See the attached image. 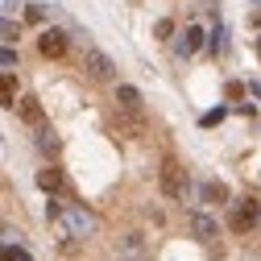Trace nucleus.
Segmentation results:
<instances>
[{
	"mask_svg": "<svg viewBox=\"0 0 261 261\" xmlns=\"http://www.w3.org/2000/svg\"><path fill=\"white\" fill-rule=\"evenodd\" d=\"M199 203H228L224 182H199Z\"/></svg>",
	"mask_w": 261,
	"mask_h": 261,
	"instance_id": "9d476101",
	"label": "nucleus"
},
{
	"mask_svg": "<svg viewBox=\"0 0 261 261\" xmlns=\"http://www.w3.org/2000/svg\"><path fill=\"white\" fill-rule=\"evenodd\" d=\"M38 50H42L46 58H62V54H67V38H62L58 29H46V34L38 38Z\"/></svg>",
	"mask_w": 261,
	"mask_h": 261,
	"instance_id": "423d86ee",
	"label": "nucleus"
},
{
	"mask_svg": "<svg viewBox=\"0 0 261 261\" xmlns=\"http://www.w3.org/2000/svg\"><path fill=\"white\" fill-rule=\"evenodd\" d=\"M17 112H21V120H25V124H34V128H42V104L34 100V95H25V100L17 104Z\"/></svg>",
	"mask_w": 261,
	"mask_h": 261,
	"instance_id": "1a4fd4ad",
	"label": "nucleus"
},
{
	"mask_svg": "<svg viewBox=\"0 0 261 261\" xmlns=\"http://www.w3.org/2000/svg\"><path fill=\"white\" fill-rule=\"evenodd\" d=\"M212 50L224 54V25H220V21H216V29H212Z\"/></svg>",
	"mask_w": 261,
	"mask_h": 261,
	"instance_id": "4468645a",
	"label": "nucleus"
},
{
	"mask_svg": "<svg viewBox=\"0 0 261 261\" xmlns=\"http://www.w3.org/2000/svg\"><path fill=\"white\" fill-rule=\"evenodd\" d=\"M54 228H58L62 241H87V237H95V228H100V216L91 207H83V203H67L54 216Z\"/></svg>",
	"mask_w": 261,
	"mask_h": 261,
	"instance_id": "f257e3e1",
	"label": "nucleus"
},
{
	"mask_svg": "<svg viewBox=\"0 0 261 261\" xmlns=\"http://www.w3.org/2000/svg\"><path fill=\"white\" fill-rule=\"evenodd\" d=\"M191 232L199 237V241H212V237H216V220L203 216V212H195V216H191Z\"/></svg>",
	"mask_w": 261,
	"mask_h": 261,
	"instance_id": "9b49d317",
	"label": "nucleus"
},
{
	"mask_svg": "<svg viewBox=\"0 0 261 261\" xmlns=\"http://www.w3.org/2000/svg\"><path fill=\"white\" fill-rule=\"evenodd\" d=\"M38 149H42V153H58V137H54V128L42 124V133H38Z\"/></svg>",
	"mask_w": 261,
	"mask_h": 261,
	"instance_id": "f8f14e48",
	"label": "nucleus"
},
{
	"mask_svg": "<svg viewBox=\"0 0 261 261\" xmlns=\"http://www.w3.org/2000/svg\"><path fill=\"white\" fill-rule=\"evenodd\" d=\"M83 71L95 79V83H108L112 75H116V62L104 54V50H95V46H87L83 50Z\"/></svg>",
	"mask_w": 261,
	"mask_h": 261,
	"instance_id": "f03ea898",
	"label": "nucleus"
},
{
	"mask_svg": "<svg viewBox=\"0 0 261 261\" xmlns=\"http://www.w3.org/2000/svg\"><path fill=\"white\" fill-rule=\"evenodd\" d=\"M38 187H42L46 195H67V178H62L58 166H46V170L38 174Z\"/></svg>",
	"mask_w": 261,
	"mask_h": 261,
	"instance_id": "0eeeda50",
	"label": "nucleus"
},
{
	"mask_svg": "<svg viewBox=\"0 0 261 261\" xmlns=\"http://www.w3.org/2000/svg\"><path fill=\"white\" fill-rule=\"evenodd\" d=\"M17 42V25H13V17H5V46H13Z\"/></svg>",
	"mask_w": 261,
	"mask_h": 261,
	"instance_id": "dca6fc26",
	"label": "nucleus"
},
{
	"mask_svg": "<svg viewBox=\"0 0 261 261\" xmlns=\"http://www.w3.org/2000/svg\"><path fill=\"white\" fill-rule=\"evenodd\" d=\"M257 220H261V203L253 199V195H245V199H237V203H232V216H228L232 232H249Z\"/></svg>",
	"mask_w": 261,
	"mask_h": 261,
	"instance_id": "20e7f679",
	"label": "nucleus"
},
{
	"mask_svg": "<svg viewBox=\"0 0 261 261\" xmlns=\"http://www.w3.org/2000/svg\"><path fill=\"white\" fill-rule=\"evenodd\" d=\"M5 261H34V257H29L21 245H13V241H9V245H5Z\"/></svg>",
	"mask_w": 261,
	"mask_h": 261,
	"instance_id": "ddd939ff",
	"label": "nucleus"
},
{
	"mask_svg": "<svg viewBox=\"0 0 261 261\" xmlns=\"http://www.w3.org/2000/svg\"><path fill=\"white\" fill-rule=\"evenodd\" d=\"M257 54H261V38H257Z\"/></svg>",
	"mask_w": 261,
	"mask_h": 261,
	"instance_id": "a211bd4d",
	"label": "nucleus"
},
{
	"mask_svg": "<svg viewBox=\"0 0 261 261\" xmlns=\"http://www.w3.org/2000/svg\"><path fill=\"white\" fill-rule=\"evenodd\" d=\"M0 67H5V71H17V54H13V46H5V54H0Z\"/></svg>",
	"mask_w": 261,
	"mask_h": 261,
	"instance_id": "2eb2a0df",
	"label": "nucleus"
},
{
	"mask_svg": "<svg viewBox=\"0 0 261 261\" xmlns=\"http://www.w3.org/2000/svg\"><path fill=\"white\" fill-rule=\"evenodd\" d=\"M199 46H203V29H199V25H187V29H182V42H178V54L191 58Z\"/></svg>",
	"mask_w": 261,
	"mask_h": 261,
	"instance_id": "6e6552de",
	"label": "nucleus"
},
{
	"mask_svg": "<svg viewBox=\"0 0 261 261\" xmlns=\"http://www.w3.org/2000/svg\"><path fill=\"white\" fill-rule=\"evenodd\" d=\"M162 195H166V199H182L187 195V170L178 166L174 158L162 162Z\"/></svg>",
	"mask_w": 261,
	"mask_h": 261,
	"instance_id": "7ed1b4c3",
	"label": "nucleus"
},
{
	"mask_svg": "<svg viewBox=\"0 0 261 261\" xmlns=\"http://www.w3.org/2000/svg\"><path fill=\"white\" fill-rule=\"evenodd\" d=\"M174 34V21H158V38H170Z\"/></svg>",
	"mask_w": 261,
	"mask_h": 261,
	"instance_id": "f3484780",
	"label": "nucleus"
},
{
	"mask_svg": "<svg viewBox=\"0 0 261 261\" xmlns=\"http://www.w3.org/2000/svg\"><path fill=\"white\" fill-rule=\"evenodd\" d=\"M116 104H120V112H128V116H141V108H145L141 91H137V87H128V83L116 87Z\"/></svg>",
	"mask_w": 261,
	"mask_h": 261,
	"instance_id": "39448f33",
	"label": "nucleus"
}]
</instances>
